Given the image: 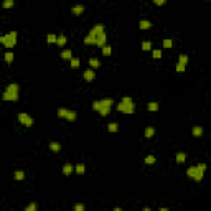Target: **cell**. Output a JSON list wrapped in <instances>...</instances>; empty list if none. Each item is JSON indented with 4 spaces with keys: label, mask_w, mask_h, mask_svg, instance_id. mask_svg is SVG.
Returning a JSON list of instances; mask_svg holds the SVG:
<instances>
[{
    "label": "cell",
    "mask_w": 211,
    "mask_h": 211,
    "mask_svg": "<svg viewBox=\"0 0 211 211\" xmlns=\"http://www.w3.org/2000/svg\"><path fill=\"white\" fill-rule=\"evenodd\" d=\"M116 109H117L119 112H122V114H134L135 112V106H134V101L130 98H122L120 99V102L116 106Z\"/></svg>",
    "instance_id": "277c9868"
},
{
    "label": "cell",
    "mask_w": 211,
    "mask_h": 211,
    "mask_svg": "<svg viewBox=\"0 0 211 211\" xmlns=\"http://www.w3.org/2000/svg\"><path fill=\"white\" fill-rule=\"evenodd\" d=\"M114 211H122V210H120V208H114Z\"/></svg>",
    "instance_id": "b9f144b4"
},
{
    "label": "cell",
    "mask_w": 211,
    "mask_h": 211,
    "mask_svg": "<svg viewBox=\"0 0 211 211\" xmlns=\"http://www.w3.org/2000/svg\"><path fill=\"white\" fill-rule=\"evenodd\" d=\"M205 172H206V163H198L186 168V176L193 178L195 181H201L203 176H205Z\"/></svg>",
    "instance_id": "3957f363"
},
{
    "label": "cell",
    "mask_w": 211,
    "mask_h": 211,
    "mask_svg": "<svg viewBox=\"0 0 211 211\" xmlns=\"http://www.w3.org/2000/svg\"><path fill=\"white\" fill-rule=\"evenodd\" d=\"M101 50H102V55H104V56H111V55H112V48L109 46V45H106V46H102V48H101Z\"/></svg>",
    "instance_id": "d4e9b609"
},
{
    "label": "cell",
    "mask_w": 211,
    "mask_h": 211,
    "mask_svg": "<svg viewBox=\"0 0 211 211\" xmlns=\"http://www.w3.org/2000/svg\"><path fill=\"white\" fill-rule=\"evenodd\" d=\"M20 98V86L17 82H10L5 88V91L2 93V99L3 101H8V102H15Z\"/></svg>",
    "instance_id": "7a4b0ae2"
},
{
    "label": "cell",
    "mask_w": 211,
    "mask_h": 211,
    "mask_svg": "<svg viewBox=\"0 0 211 211\" xmlns=\"http://www.w3.org/2000/svg\"><path fill=\"white\" fill-rule=\"evenodd\" d=\"M61 58H63V59H71V58H73V51H71V50H63V51H61Z\"/></svg>",
    "instance_id": "603a6c76"
},
{
    "label": "cell",
    "mask_w": 211,
    "mask_h": 211,
    "mask_svg": "<svg viewBox=\"0 0 211 211\" xmlns=\"http://www.w3.org/2000/svg\"><path fill=\"white\" fill-rule=\"evenodd\" d=\"M73 172H74V167H73L71 163H64V167H63V173H64V175H71Z\"/></svg>",
    "instance_id": "5bb4252c"
},
{
    "label": "cell",
    "mask_w": 211,
    "mask_h": 211,
    "mask_svg": "<svg viewBox=\"0 0 211 211\" xmlns=\"http://www.w3.org/2000/svg\"><path fill=\"white\" fill-rule=\"evenodd\" d=\"M50 150H51V152H59V150H61V145L58 144V142H51V144H50Z\"/></svg>",
    "instance_id": "4316f807"
},
{
    "label": "cell",
    "mask_w": 211,
    "mask_h": 211,
    "mask_svg": "<svg viewBox=\"0 0 211 211\" xmlns=\"http://www.w3.org/2000/svg\"><path fill=\"white\" fill-rule=\"evenodd\" d=\"M142 211H152V210H150V208H144Z\"/></svg>",
    "instance_id": "60d3db41"
},
{
    "label": "cell",
    "mask_w": 211,
    "mask_h": 211,
    "mask_svg": "<svg viewBox=\"0 0 211 211\" xmlns=\"http://www.w3.org/2000/svg\"><path fill=\"white\" fill-rule=\"evenodd\" d=\"M69 61H71V68H73V69H76V68H79V64H81V61H79V58H74V56H73L71 59H69Z\"/></svg>",
    "instance_id": "484cf974"
},
{
    "label": "cell",
    "mask_w": 211,
    "mask_h": 211,
    "mask_svg": "<svg viewBox=\"0 0 211 211\" xmlns=\"http://www.w3.org/2000/svg\"><path fill=\"white\" fill-rule=\"evenodd\" d=\"M155 160H157V158H155L154 155H147V157L144 158V162H145L147 165H154V163H155Z\"/></svg>",
    "instance_id": "4dcf8cb0"
},
{
    "label": "cell",
    "mask_w": 211,
    "mask_h": 211,
    "mask_svg": "<svg viewBox=\"0 0 211 211\" xmlns=\"http://www.w3.org/2000/svg\"><path fill=\"white\" fill-rule=\"evenodd\" d=\"M82 77H84L88 82H91V81H94V79H96V73H94L93 69L89 68V69H86V71L82 73Z\"/></svg>",
    "instance_id": "9c48e42d"
},
{
    "label": "cell",
    "mask_w": 211,
    "mask_h": 211,
    "mask_svg": "<svg viewBox=\"0 0 211 211\" xmlns=\"http://www.w3.org/2000/svg\"><path fill=\"white\" fill-rule=\"evenodd\" d=\"M107 130H109V132H112V134H114V132H117V130H119V124L117 122H109L107 124Z\"/></svg>",
    "instance_id": "ffe728a7"
},
{
    "label": "cell",
    "mask_w": 211,
    "mask_h": 211,
    "mask_svg": "<svg viewBox=\"0 0 211 211\" xmlns=\"http://www.w3.org/2000/svg\"><path fill=\"white\" fill-rule=\"evenodd\" d=\"M101 30H104V25H102V23L94 25L93 28L89 30V33L86 35V38H84V45H96V35H98Z\"/></svg>",
    "instance_id": "8992f818"
},
{
    "label": "cell",
    "mask_w": 211,
    "mask_h": 211,
    "mask_svg": "<svg viewBox=\"0 0 211 211\" xmlns=\"http://www.w3.org/2000/svg\"><path fill=\"white\" fill-rule=\"evenodd\" d=\"M158 211H170V210H168V208H160Z\"/></svg>",
    "instance_id": "ab89813d"
},
{
    "label": "cell",
    "mask_w": 211,
    "mask_h": 211,
    "mask_svg": "<svg viewBox=\"0 0 211 211\" xmlns=\"http://www.w3.org/2000/svg\"><path fill=\"white\" fill-rule=\"evenodd\" d=\"M142 50H144V51H150V50H152V43H150V41H144V43H142Z\"/></svg>",
    "instance_id": "836d02e7"
},
{
    "label": "cell",
    "mask_w": 211,
    "mask_h": 211,
    "mask_svg": "<svg viewBox=\"0 0 211 211\" xmlns=\"http://www.w3.org/2000/svg\"><path fill=\"white\" fill-rule=\"evenodd\" d=\"M13 178L20 181V180H23V178H25V173H23V172H21V170H17L15 173H13Z\"/></svg>",
    "instance_id": "f546056e"
},
{
    "label": "cell",
    "mask_w": 211,
    "mask_h": 211,
    "mask_svg": "<svg viewBox=\"0 0 211 211\" xmlns=\"http://www.w3.org/2000/svg\"><path fill=\"white\" fill-rule=\"evenodd\" d=\"M23 211H38V208H36V203H30V205L26 206Z\"/></svg>",
    "instance_id": "d590c367"
},
{
    "label": "cell",
    "mask_w": 211,
    "mask_h": 211,
    "mask_svg": "<svg viewBox=\"0 0 211 211\" xmlns=\"http://www.w3.org/2000/svg\"><path fill=\"white\" fill-rule=\"evenodd\" d=\"M139 26H140V30H149L150 26H152V23H150L149 20H140L139 21Z\"/></svg>",
    "instance_id": "ac0fdd59"
},
{
    "label": "cell",
    "mask_w": 211,
    "mask_h": 211,
    "mask_svg": "<svg viewBox=\"0 0 211 211\" xmlns=\"http://www.w3.org/2000/svg\"><path fill=\"white\" fill-rule=\"evenodd\" d=\"M13 5H15V2H13V0H5V2L2 3V7H3V8H12Z\"/></svg>",
    "instance_id": "d6a6232c"
},
{
    "label": "cell",
    "mask_w": 211,
    "mask_h": 211,
    "mask_svg": "<svg viewBox=\"0 0 211 211\" xmlns=\"http://www.w3.org/2000/svg\"><path fill=\"white\" fill-rule=\"evenodd\" d=\"M73 210H74V211H86V206L82 205V203H76Z\"/></svg>",
    "instance_id": "e575fe53"
},
{
    "label": "cell",
    "mask_w": 211,
    "mask_h": 211,
    "mask_svg": "<svg viewBox=\"0 0 211 211\" xmlns=\"http://www.w3.org/2000/svg\"><path fill=\"white\" fill-rule=\"evenodd\" d=\"M175 160L178 162V163H183V162L186 160V154H185V152H178L176 157H175Z\"/></svg>",
    "instance_id": "7402d4cb"
},
{
    "label": "cell",
    "mask_w": 211,
    "mask_h": 211,
    "mask_svg": "<svg viewBox=\"0 0 211 211\" xmlns=\"http://www.w3.org/2000/svg\"><path fill=\"white\" fill-rule=\"evenodd\" d=\"M68 120V122H74V120H76L77 119V112L76 111H71V109H69V111H68V114H66V117H64Z\"/></svg>",
    "instance_id": "8fae6325"
},
{
    "label": "cell",
    "mask_w": 211,
    "mask_h": 211,
    "mask_svg": "<svg viewBox=\"0 0 211 211\" xmlns=\"http://www.w3.org/2000/svg\"><path fill=\"white\" fill-rule=\"evenodd\" d=\"M17 36H18L17 31H10V33H7V35H0V43H2L7 50H12V48L17 45Z\"/></svg>",
    "instance_id": "5b68a950"
},
{
    "label": "cell",
    "mask_w": 211,
    "mask_h": 211,
    "mask_svg": "<svg viewBox=\"0 0 211 211\" xmlns=\"http://www.w3.org/2000/svg\"><path fill=\"white\" fill-rule=\"evenodd\" d=\"M89 66H91V69H98L99 66H101V61H99L98 58H89Z\"/></svg>",
    "instance_id": "7c38bea8"
},
{
    "label": "cell",
    "mask_w": 211,
    "mask_h": 211,
    "mask_svg": "<svg viewBox=\"0 0 211 211\" xmlns=\"http://www.w3.org/2000/svg\"><path fill=\"white\" fill-rule=\"evenodd\" d=\"M176 71H178V73H183V71H185V66H181V64H178V63H176Z\"/></svg>",
    "instance_id": "74e56055"
},
{
    "label": "cell",
    "mask_w": 211,
    "mask_h": 211,
    "mask_svg": "<svg viewBox=\"0 0 211 211\" xmlns=\"http://www.w3.org/2000/svg\"><path fill=\"white\" fill-rule=\"evenodd\" d=\"M152 58L154 59H160L162 58V50H152Z\"/></svg>",
    "instance_id": "1f68e13d"
},
{
    "label": "cell",
    "mask_w": 211,
    "mask_h": 211,
    "mask_svg": "<svg viewBox=\"0 0 211 211\" xmlns=\"http://www.w3.org/2000/svg\"><path fill=\"white\" fill-rule=\"evenodd\" d=\"M66 41H68L66 35H59V36H58V40H56V45H59V46H64V45H66Z\"/></svg>",
    "instance_id": "cb8c5ba5"
},
{
    "label": "cell",
    "mask_w": 211,
    "mask_h": 211,
    "mask_svg": "<svg viewBox=\"0 0 211 211\" xmlns=\"http://www.w3.org/2000/svg\"><path fill=\"white\" fill-rule=\"evenodd\" d=\"M172 46H173V41H172L170 38L163 40V48H172Z\"/></svg>",
    "instance_id": "8d00e7d4"
},
{
    "label": "cell",
    "mask_w": 211,
    "mask_h": 211,
    "mask_svg": "<svg viewBox=\"0 0 211 211\" xmlns=\"http://www.w3.org/2000/svg\"><path fill=\"white\" fill-rule=\"evenodd\" d=\"M154 134H155V129L150 125V127H145V130H144V135H145V139H150V137H154Z\"/></svg>",
    "instance_id": "2e32d148"
},
{
    "label": "cell",
    "mask_w": 211,
    "mask_h": 211,
    "mask_svg": "<svg viewBox=\"0 0 211 211\" xmlns=\"http://www.w3.org/2000/svg\"><path fill=\"white\" fill-rule=\"evenodd\" d=\"M107 33H106V30H101L96 35V46H99V48H102V46H106L107 43Z\"/></svg>",
    "instance_id": "ba28073f"
},
{
    "label": "cell",
    "mask_w": 211,
    "mask_h": 211,
    "mask_svg": "<svg viewBox=\"0 0 211 211\" xmlns=\"http://www.w3.org/2000/svg\"><path fill=\"white\" fill-rule=\"evenodd\" d=\"M158 102H149L147 104V109H149L150 112H157V111H158Z\"/></svg>",
    "instance_id": "44dd1931"
},
{
    "label": "cell",
    "mask_w": 211,
    "mask_h": 211,
    "mask_svg": "<svg viewBox=\"0 0 211 211\" xmlns=\"http://www.w3.org/2000/svg\"><path fill=\"white\" fill-rule=\"evenodd\" d=\"M17 119H18V122H20L21 125H25V127H31V125H33V119H31L30 114H26V112H20L17 116Z\"/></svg>",
    "instance_id": "52a82bcc"
},
{
    "label": "cell",
    "mask_w": 211,
    "mask_h": 211,
    "mask_svg": "<svg viewBox=\"0 0 211 211\" xmlns=\"http://www.w3.org/2000/svg\"><path fill=\"white\" fill-rule=\"evenodd\" d=\"M3 58H5V63L10 64V63L13 61V51H12V50H7L5 55H3Z\"/></svg>",
    "instance_id": "e0dca14e"
},
{
    "label": "cell",
    "mask_w": 211,
    "mask_h": 211,
    "mask_svg": "<svg viewBox=\"0 0 211 211\" xmlns=\"http://www.w3.org/2000/svg\"><path fill=\"white\" fill-rule=\"evenodd\" d=\"M178 64H181V66H185L188 64V55H185V53H181L180 56H178Z\"/></svg>",
    "instance_id": "9a60e30c"
},
{
    "label": "cell",
    "mask_w": 211,
    "mask_h": 211,
    "mask_svg": "<svg viewBox=\"0 0 211 211\" xmlns=\"http://www.w3.org/2000/svg\"><path fill=\"white\" fill-rule=\"evenodd\" d=\"M68 111H69V109H66V107H59V109H58V117L64 119V117H66V114H68Z\"/></svg>",
    "instance_id": "f1b7e54d"
},
{
    "label": "cell",
    "mask_w": 211,
    "mask_h": 211,
    "mask_svg": "<svg viewBox=\"0 0 211 211\" xmlns=\"http://www.w3.org/2000/svg\"><path fill=\"white\" fill-rule=\"evenodd\" d=\"M155 5H165V0H154Z\"/></svg>",
    "instance_id": "f35d334b"
},
{
    "label": "cell",
    "mask_w": 211,
    "mask_h": 211,
    "mask_svg": "<svg viewBox=\"0 0 211 211\" xmlns=\"http://www.w3.org/2000/svg\"><path fill=\"white\" fill-rule=\"evenodd\" d=\"M74 172H76L77 175H84V173H86V165L84 163H77L76 167H74Z\"/></svg>",
    "instance_id": "4fadbf2b"
},
{
    "label": "cell",
    "mask_w": 211,
    "mask_h": 211,
    "mask_svg": "<svg viewBox=\"0 0 211 211\" xmlns=\"http://www.w3.org/2000/svg\"><path fill=\"white\" fill-rule=\"evenodd\" d=\"M58 40V35H55V33H48L46 35V41L48 43H56Z\"/></svg>",
    "instance_id": "83f0119b"
},
{
    "label": "cell",
    "mask_w": 211,
    "mask_h": 211,
    "mask_svg": "<svg viewBox=\"0 0 211 211\" xmlns=\"http://www.w3.org/2000/svg\"><path fill=\"white\" fill-rule=\"evenodd\" d=\"M191 134L195 135V137H201V135H203V127H198V125H195V127L191 129Z\"/></svg>",
    "instance_id": "d6986e66"
},
{
    "label": "cell",
    "mask_w": 211,
    "mask_h": 211,
    "mask_svg": "<svg viewBox=\"0 0 211 211\" xmlns=\"http://www.w3.org/2000/svg\"><path fill=\"white\" fill-rule=\"evenodd\" d=\"M112 106H114V99H111V98L99 99V101H94V102H93V109H94V111H98L102 117H106V116L111 114Z\"/></svg>",
    "instance_id": "6da1fadb"
},
{
    "label": "cell",
    "mask_w": 211,
    "mask_h": 211,
    "mask_svg": "<svg viewBox=\"0 0 211 211\" xmlns=\"http://www.w3.org/2000/svg\"><path fill=\"white\" fill-rule=\"evenodd\" d=\"M84 8H86L84 5H74L71 8V12H73V15L79 17V15H82V13H84Z\"/></svg>",
    "instance_id": "30bf717a"
}]
</instances>
